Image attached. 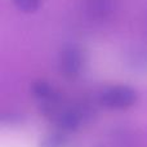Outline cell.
<instances>
[{"mask_svg": "<svg viewBox=\"0 0 147 147\" xmlns=\"http://www.w3.org/2000/svg\"><path fill=\"white\" fill-rule=\"evenodd\" d=\"M85 65V53L78 44H66L58 54V70L67 80H75L81 75Z\"/></svg>", "mask_w": 147, "mask_h": 147, "instance_id": "obj_2", "label": "cell"}, {"mask_svg": "<svg viewBox=\"0 0 147 147\" xmlns=\"http://www.w3.org/2000/svg\"><path fill=\"white\" fill-rule=\"evenodd\" d=\"M14 7L23 13H34L40 8L41 0H12Z\"/></svg>", "mask_w": 147, "mask_h": 147, "instance_id": "obj_6", "label": "cell"}, {"mask_svg": "<svg viewBox=\"0 0 147 147\" xmlns=\"http://www.w3.org/2000/svg\"><path fill=\"white\" fill-rule=\"evenodd\" d=\"M138 93L134 88L125 84L110 85L102 89L98 94L99 105L109 110H125L136 105Z\"/></svg>", "mask_w": 147, "mask_h": 147, "instance_id": "obj_1", "label": "cell"}, {"mask_svg": "<svg viewBox=\"0 0 147 147\" xmlns=\"http://www.w3.org/2000/svg\"><path fill=\"white\" fill-rule=\"evenodd\" d=\"M83 12L93 22H106L114 16L117 0H83Z\"/></svg>", "mask_w": 147, "mask_h": 147, "instance_id": "obj_3", "label": "cell"}, {"mask_svg": "<svg viewBox=\"0 0 147 147\" xmlns=\"http://www.w3.org/2000/svg\"><path fill=\"white\" fill-rule=\"evenodd\" d=\"M30 92L32 97L38 101L39 106H44V105L52 103L54 101L61 99L62 94L51 81L45 80V79H36L31 83Z\"/></svg>", "mask_w": 147, "mask_h": 147, "instance_id": "obj_4", "label": "cell"}, {"mask_svg": "<svg viewBox=\"0 0 147 147\" xmlns=\"http://www.w3.org/2000/svg\"><path fill=\"white\" fill-rule=\"evenodd\" d=\"M67 142H69L67 133L54 128L53 130L43 136L38 147H66Z\"/></svg>", "mask_w": 147, "mask_h": 147, "instance_id": "obj_5", "label": "cell"}]
</instances>
